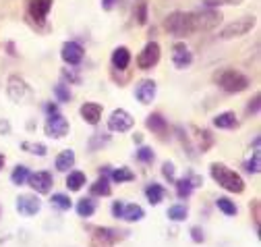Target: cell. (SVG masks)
<instances>
[{"mask_svg":"<svg viewBox=\"0 0 261 247\" xmlns=\"http://www.w3.org/2000/svg\"><path fill=\"white\" fill-rule=\"evenodd\" d=\"M21 150L23 152H29V154H36V156H40V158L48 154V147L44 143H40V141H23L21 143Z\"/></svg>","mask_w":261,"mask_h":247,"instance_id":"34","label":"cell"},{"mask_svg":"<svg viewBox=\"0 0 261 247\" xmlns=\"http://www.w3.org/2000/svg\"><path fill=\"white\" fill-rule=\"evenodd\" d=\"M243 0H201V5L207 9H220V7H237Z\"/></svg>","mask_w":261,"mask_h":247,"instance_id":"39","label":"cell"},{"mask_svg":"<svg viewBox=\"0 0 261 247\" xmlns=\"http://www.w3.org/2000/svg\"><path fill=\"white\" fill-rule=\"evenodd\" d=\"M54 96L58 98V102H69V100L73 98L69 85L64 83V81H62V83H58V85H54Z\"/></svg>","mask_w":261,"mask_h":247,"instance_id":"38","label":"cell"},{"mask_svg":"<svg viewBox=\"0 0 261 247\" xmlns=\"http://www.w3.org/2000/svg\"><path fill=\"white\" fill-rule=\"evenodd\" d=\"M210 175H212V179L220 185V187L226 189V191H230V193H243L245 191L243 177L237 170H232V168H228L226 164H222V162H212L210 164Z\"/></svg>","mask_w":261,"mask_h":247,"instance_id":"2","label":"cell"},{"mask_svg":"<svg viewBox=\"0 0 261 247\" xmlns=\"http://www.w3.org/2000/svg\"><path fill=\"white\" fill-rule=\"evenodd\" d=\"M174 164L172 162H164L162 164V175H164V179H168V183H174L176 181V177H174Z\"/></svg>","mask_w":261,"mask_h":247,"instance_id":"43","label":"cell"},{"mask_svg":"<svg viewBox=\"0 0 261 247\" xmlns=\"http://www.w3.org/2000/svg\"><path fill=\"white\" fill-rule=\"evenodd\" d=\"M60 56H62V60H64L67 65L77 67V65H81V60H83V56H85V50H83V46L77 44V42H64L62 48H60Z\"/></svg>","mask_w":261,"mask_h":247,"instance_id":"14","label":"cell"},{"mask_svg":"<svg viewBox=\"0 0 261 247\" xmlns=\"http://www.w3.org/2000/svg\"><path fill=\"white\" fill-rule=\"evenodd\" d=\"M46 112H48V114L58 112V106H56V104H46Z\"/></svg>","mask_w":261,"mask_h":247,"instance_id":"48","label":"cell"},{"mask_svg":"<svg viewBox=\"0 0 261 247\" xmlns=\"http://www.w3.org/2000/svg\"><path fill=\"white\" fill-rule=\"evenodd\" d=\"M176 135H178V139H180V143H182V147H185V152L189 154V156H191V158H197V154H195L197 150L193 147V143H191L189 135L182 131V127H176Z\"/></svg>","mask_w":261,"mask_h":247,"instance_id":"37","label":"cell"},{"mask_svg":"<svg viewBox=\"0 0 261 247\" xmlns=\"http://www.w3.org/2000/svg\"><path fill=\"white\" fill-rule=\"evenodd\" d=\"M116 3H118V0H102V9L104 11H112L116 7Z\"/></svg>","mask_w":261,"mask_h":247,"instance_id":"47","label":"cell"},{"mask_svg":"<svg viewBox=\"0 0 261 247\" xmlns=\"http://www.w3.org/2000/svg\"><path fill=\"white\" fill-rule=\"evenodd\" d=\"M137 160H139V162H143V164H151V162L155 160V154H153V150H151V147L141 145V147L137 150Z\"/></svg>","mask_w":261,"mask_h":247,"instance_id":"40","label":"cell"},{"mask_svg":"<svg viewBox=\"0 0 261 247\" xmlns=\"http://www.w3.org/2000/svg\"><path fill=\"white\" fill-rule=\"evenodd\" d=\"M89 191H91V195H95V197H108V195L112 193V187H110V179H108V175L100 172V177H97V179L93 181V185L89 187Z\"/></svg>","mask_w":261,"mask_h":247,"instance_id":"22","label":"cell"},{"mask_svg":"<svg viewBox=\"0 0 261 247\" xmlns=\"http://www.w3.org/2000/svg\"><path fill=\"white\" fill-rule=\"evenodd\" d=\"M212 122H214L216 129H228V131H230V129H237L239 127V118H237V114L232 110H226V112L216 114L212 118Z\"/></svg>","mask_w":261,"mask_h":247,"instance_id":"20","label":"cell"},{"mask_svg":"<svg viewBox=\"0 0 261 247\" xmlns=\"http://www.w3.org/2000/svg\"><path fill=\"white\" fill-rule=\"evenodd\" d=\"M257 25V19L253 15H247V17H239L234 19L232 23H228L222 27V32H220V38L222 40H234V38H243L247 36L251 29Z\"/></svg>","mask_w":261,"mask_h":247,"instance_id":"6","label":"cell"},{"mask_svg":"<svg viewBox=\"0 0 261 247\" xmlns=\"http://www.w3.org/2000/svg\"><path fill=\"white\" fill-rule=\"evenodd\" d=\"M7 94L13 102L21 104L25 100H31V96H34V91H31V87L27 85V81L19 75H11L9 81H7Z\"/></svg>","mask_w":261,"mask_h":247,"instance_id":"8","label":"cell"},{"mask_svg":"<svg viewBox=\"0 0 261 247\" xmlns=\"http://www.w3.org/2000/svg\"><path fill=\"white\" fill-rule=\"evenodd\" d=\"M44 131H46V135L52 137V139H62V137L69 135L71 125H69V120L64 118L60 112H52V114H48V118H46Z\"/></svg>","mask_w":261,"mask_h":247,"instance_id":"9","label":"cell"},{"mask_svg":"<svg viewBox=\"0 0 261 247\" xmlns=\"http://www.w3.org/2000/svg\"><path fill=\"white\" fill-rule=\"evenodd\" d=\"M193 131H195V139H197V152H201V154H205L214 143H216V137L212 135V131L210 129H199V127H193Z\"/></svg>","mask_w":261,"mask_h":247,"instance_id":"23","label":"cell"},{"mask_svg":"<svg viewBox=\"0 0 261 247\" xmlns=\"http://www.w3.org/2000/svg\"><path fill=\"white\" fill-rule=\"evenodd\" d=\"M7 48H9V54H11V56H17V52H15V46H13V44H7Z\"/></svg>","mask_w":261,"mask_h":247,"instance_id":"50","label":"cell"},{"mask_svg":"<svg viewBox=\"0 0 261 247\" xmlns=\"http://www.w3.org/2000/svg\"><path fill=\"white\" fill-rule=\"evenodd\" d=\"M222 13L218 9H201V11H193L191 13V23H193V32H214V29L222 23Z\"/></svg>","mask_w":261,"mask_h":247,"instance_id":"4","label":"cell"},{"mask_svg":"<svg viewBox=\"0 0 261 247\" xmlns=\"http://www.w3.org/2000/svg\"><path fill=\"white\" fill-rule=\"evenodd\" d=\"M160 54H162L160 44H158V42H147V44L143 46V50L139 52V56H137V67H139L141 71L153 69V67L160 63Z\"/></svg>","mask_w":261,"mask_h":247,"instance_id":"10","label":"cell"},{"mask_svg":"<svg viewBox=\"0 0 261 247\" xmlns=\"http://www.w3.org/2000/svg\"><path fill=\"white\" fill-rule=\"evenodd\" d=\"M133 125H135V118L122 108L112 110V114L108 118V131H114V133H126L133 129Z\"/></svg>","mask_w":261,"mask_h":247,"instance_id":"11","label":"cell"},{"mask_svg":"<svg viewBox=\"0 0 261 247\" xmlns=\"http://www.w3.org/2000/svg\"><path fill=\"white\" fill-rule=\"evenodd\" d=\"M133 141H137V143H141V133H135V135H133Z\"/></svg>","mask_w":261,"mask_h":247,"instance_id":"51","label":"cell"},{"mask_svg":"<svg viewBox=\"0 0 261 247\" xmlns=\"http://www.w3.org/2000/svg\"><path fill=\"white\" fill-rule=\"evenodd\" d=\"M145 197H147V202H149L151 206H158V204L164 202V197H166V189L162 187L160 183H149L147 187H145Z\"/></svg>","mask_w":261,"mask_h":247,"instance_id":"26","label":"cell"},{"mask_svg":"<svg viewBox=\"0 0 261 247\" xmlns=\"http://www.w3.org/2000/svg\"><path fill=\"white\" fill-rule=\"evenodd\" d=\"M110 60H112V67H114L116 71H124V69H128V65H130V52H128V48H126V46H118V48H114Z\"/></svg>","mask_w":261,"mask_h":247,"instance_id":"24","label":"cell"},{"mask_svg":"<svg viewBox=\"0 0 261 247\" xmlns=\"http://www.w3.org/2000/svg\"><path fill=\"white\" fill-rule=\"evenodd\" d=\"M245 168L251 175H259V170H261V154H259V150H253V156L245 162Z\"/></svg>","mask_w":261,"mask_h":247,"instance_id":"36","label":"cell"},{"mask_svg":"<svg viewBox=\"0 0 261 247\" xmlns=\"http://www.w3.org/2000/svg\"><path fill=\"white\" fill-rule=\"evenodd\" d=\"M110 181L114 183H130V181H135V172L126 168V166H120V168H112L110 170Z\"/></svg>","mask_w":261,"mask_h":247,"instance_id":"27","label":"cell"},{"mask_svg":"<svg viewBox=\"0 0 261 247\" xmlns=\"http://www.w3.org/2000/svg\"><path fill=\"white\" fill-rule=\"evenodd\" d=\"M135 19L139 25H145L147 23V3H139L137 11H135Z\"/></svg>","mask_w":261,"mask_h":247,"instance_id":"42","label":"cell"},{"mask_svg":"<svg viewBox=\"0 0 261 247\" xmlns=\"http://www.w3.org/2000/svg\"><path fill=\"white\" fill-rule=\"evenodd\" d=\"M27 179H29V168L27 166H23V164H17L15 168H13V172H11V181H13V185H25L27 183Z\"/></svg>","mask_w":261,"mask_h":247,"instance_id":"33","label":"cell"},{"mask_svg":"<svg viewBox=\"0 0 261 247\" xmlns=\"http://www.w3.org/2000/svg\"><path fill=\"white\" fill-rule=\"evenodd\" d=\"M214 83L220 89H224L226 94H241V91L249 89L251 79L232 67H224V69H218L214 73Z\"/></svg>","mask_w":261,"mask_h":247,"instance_id":"1","label":"cell"},{"mask_svg":"<svg viewBox=\"0 0 261 247\" xmlns=\"http://www.w3.org/2000/svg\"><path fill=\"white\" fill-rule=\"evenodd\" d=\"M158 94V85L153 79H143L135 85V98L141 102V104H151L153 98Z\"/></svg>","mask_w":261,"mask_h":247,"instance_id":"17","label":"cell"},{"mask_svg":"<svg viewBox=\"0 0 261 247\" xmlns=\"http://www.w3.org/2000/svg\"><path fill=\"white\" fill-rule=\"evenodd\" d=\"M62 79H64V81H69V85H71V83H75V85L81 83V77H79L73 69H62Z\"/></svg>","mask_w":261,"mask_h":247,"instance_id":"44","label":"cell"},{"mask_svg":"<svg viewBox=\"0 0 261 247\" xmlns=\"http://www.w3.org/2000/svg\"><path fill=\"white\" fill-rule=\"evenodd\" d=\"M172 65L178 71H185L193 65V52L189 50V46L185 42H176L172 46Z\"/></svg>","mask_w":261,"mask_h":247,"instance_id":"15","label":"cell"},{"mask_svg":"<svg viewBox=\"0 0 261 247\" xmlns=\"http://www.w3.org/2000/svg\"><path fill=\"white\" fill-rule=\"evenodd\" d=\"M79 114H81V118L87 122V125H97L100 118H102V106L95 104V102H85L79 108Z\"/></svg>","mask_w":261,"mask_h":247,"instance_id":"19","label":"cell"},{"mask_svg":"<svg viewBox=\"0 0 261 247\" xmlns=\"http://www.w3.org/2000/svg\"><path fill=\"white\" fill-rule=\"evenodd\" d=\"M52 3L54 0H27V19L36 27L46 25L48 13L52 11Z\"/></svg>","mask_w":261,"mask_h":247,"instance_id":"7","label":"cell"},{"mask_svg":"<svg viewBox=\"0 0 261 247\" xmlns=\"http://www.w3.org/2000/svg\"><path fill=\"white\" fill-rule=\"evenodd\" d=\"M50 204H52V208H56L60 212H67L73 206V202H71V197L67 193H54L52 200H50Z\"/></svg>","mask_w":261,"mask_h":247,"instance_id":"31","label":"cell"},{"mask_svg":"<svg viewBox=\"0 0 261 247\" xmlns=\"http://www.w3.org/2000/svg\"><path fill=\"white\" fill-rule=\"evenodd\" d=\"M85 172H81V170H73V172H69V177H67V187H69V191H81L83 189V185H85Z\"/></svg>","mask_w":261,"mask_h":247,"instance_id":"28","label":"cell"},{"mask_svg":"<svg viewBox=\"0 0 261 247\" xmlns=\"http://www.w3.org/2000/svg\"><path fill=\"white\" fill-rule=\"evenodd\" d=\"M42 210V202L34 193H23L17 197V212L23 216H36Z\"/></svg>","mask_w":261,"mask_h":247,"instance_id":"16","label":"cell"},{"mask_svg":"<svg viewBox=\"0 0 261 247\" xmlns=\"http://www.w3.org/2000/svg\"><path fill=\"white\" fill-rule=\"evenodd\" d=\"M187 216H189V208L185 204H174V206L168 208V218L174 220V223L187 220Z\"/></svg>","mask_w":261,"mask_h":247,"instance_id":"30","label":"cell"},{"mask_svg":"<svg viewBox=\"0 0 261 247\" xmlns=\"http://www.w3.org/2000/svg\"><path fill=\"white\" fill-rule=\"evenodd\" d=\"M145 127H147L149 131H153L155 135H160L162 139H166V135H168V131H170L168 120L162 116L160 112H151V114L145 118Z\"/></svg>","mask_w":261,"mask_h":247,"instance_id":"18","label":"cell"},{"mask_svg":"<svg viewBox=\"0 0 261 247\" xmlns=\"http://www.w3.org/2000/svg\"><path fill=\"white\" fill-rule=\"evenodd\" d=\"M191 239H193L195 243H203V241H205L203 229H201V227H191Z\"/></svg>","mask_w":261,"mask_h":247,"instance_id":"45","label":"cell"},{"mask_svg":"<svg viewBox=\"0 0 261 247\" xmlns=\"http://www.w3.org/2000/svg\"><path fill=\"white\" fill-rule=\"evenodd\" d=\"M110 141V135L108 133H93L91 137H89V143H87V147L91 150V152H95V150H100V147H104L106 143Z\"/></svg>","mask_w":261,"mask_h":247,"instance_id":"35","label":"cell"},{"mask_svg":"<svg viewBox=\"0 0 261 247\" xmlns=\"http://www.w3.org/2000/svg\"><path fill=\"white\" fill-rule=\"evenodd\" d=\"M164 29L170 36H176V38L193 36L195 32H193V23H191V13H185V11L170 13L164 19Z\"/></svg>","mask_w":261,"mask_h":247,"instance_id":"3","label":"cell"},{"mask_svg":"<svg viewBox=\"0 0 261 247\" xmlns=\"http://www.w3.org/2000/svg\"><path fill=\"white\" fill-rule=\"evenodd\" d=\"M27 183H29V187L34 189L36 193L46 195V193H50V191H52L54 179H52V175H50L48 170H40V172H29Z\"/></svg>","mask_w":261,"mask_h":247,"instance_id":"12","label":"cell"},{"mask_svg":"<svg viewBox=\"0 0 261 247\" xmlns=\"http://www.w3.org/2000/svg\"><path fill=\"white\" fill-rule=\"evenodd\" d=\"M216 206H218V210H220L222 214H226V216H237V214H239L237 204H234L232 200H228V197H218V200H216Z\"/></svg>","mask_w":261,"mask_h":247,"instance_id":"32","label":"cell"},{"mask_svg":"<svg viewBox=\"0 0 261 247\" xmlns=\"http://www.w3.org/2000/svg\"><path fill=\"white\" fill-rule=\"evenodd\" d=\"M0 131H3V133H9V122H7V120H0Z\"/></svg>","mask_w":261,"mask_h":247,"instance_id":"49","label":"cell"},{"mask_svg":"<svg viewBox=\"0 0 261 247\" xmlns=\"http://www.w3.org/2000/svg\"><path fill=\"white\" fill-rule=\"evenodd\" d=\"M259 108H261V96H259V94H255V96H253V100H249V104H247L245 112H247V116H255V114L259 112Z\"/></svg>","mask_w":261,"mask_h":247,"instance_id":"41","label":"cell"},{"mask_svg":"<svg viewBox=\"0 0 261 247\" xmlns=\"http://www.w3.org/2000/svg\"><path fill=\"white\" fill-rule=\"evenodd\" d=\"M174 185H176V195H178V200H187V197L193 193V189H197V187H201V185H203V177L191 172V175H187V177H182V179H176Z\"/></svg>","mask_w":261,"mask_h":247,"instance_id":"13","label":"cell"},{"mask_svg":"<svg viewBox=\"0 0 261 247\" xmlns=\"http://www.w3.org/2000/svg\"><path fill=\"white\" fill-rule=\"evenodd\" d=\"M145 218V210L139 206V204H126L122 206V212H120V220H126V223H141Z\"/></svg>","mask_w":261,"mask_h":247,"instance_id":"21","label":"cell"},{"mask_svg":"<svg viewBox=\"0 0 261 247\" xmlns=\"http://www.w3.org/2000/svg\"><path fill=\"white\" fill-rule=\"evenodd\" d=\"M91 233V243H97L102 247H112L128 237V231L110 229V227H87Z\"/></svg>","mask_w":261,"mask_h":247,"instance_id":"5","label":"cell"},{"mask_svg":"<svg viewBox=\"0 0 261 247\" xmlns=\"http://www.w3.org/2000/svg\"><path fill=\"white\" fill-rule=\"evenodd\" d=\"M75 152L73 150H62L58 156H56V162H54V166H56V170L58 172H69V168H73L75 166Z\"/></svg>","mask_w":261,"mask_h":247,"instance_id":"25","label":"cell"},{"mask_svg":"<svg viewBox=\"0 0 261 247\" xmlns=\"http://www.w3.org/2000/svg\"><path fill=\"white\" fill-rule=\"evenodd\" d=\"M251 208H253V220H255V227L259 229V200H253L251 202Z\"/></svg>","mask_w":261,"mask_h":247,"instance_id":"46","label":"cell"},{"mask_svg":"<svg viewBox=\"0 0 261 247\" xmlns=\"http://www.w3.org/2000/svg\"><path fill=\"white\" fill-rule=\"evenodd\" d=\"M3 166H5V156L0 154V170H3Z\"/></svg>","mask_w":261,"mask_h":247,"instance_id":"52","label":"cell"},{"mask_svg":"<svg viewBox=\"0 0 261 247\" xmlns=\"http://www.w3.org/2000/svg\"><path fill=\"white\" fill-rule=\"evenodd\" d=\"M75 210H77V214L81 216V218H89V216L95 214V202L91 197H83V200L77 202Z\"/></svg>","mask_w":261,"mask_h":247,"instance_id":"29","label":"cell"}]
</instances>
